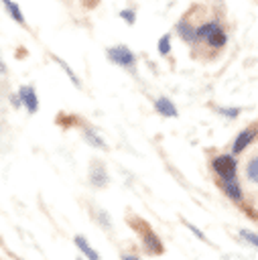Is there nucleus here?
<instances>
[{
  "instance_id": "f257e3e1",
  "label": "nucleus",
  "mask_w": 258,
  "mask_h": 260,
  "mask_svg": "<svg viewBox=\"0 0 258 260\" xmlns=\"http://www.w3.org/2000/svg\"><path fill=\"white\" fill-rule=\"evenodd\" d=\"M195 37H197V43L205 41L211 49H221L228 43V35H225V30L221 28V24L215 18L209 20V22L199 24L197 30H195Z\"/></svg>"
},
{
  "instance_id": "f03ea898",
  "label": "nucleus",
  "mask_w": 258,
  "mask_h": 260,
  "mask_svg": "<svg viewBox=\"0 0 258 260\" xmlns=\"http://www.w3.org/2000/svg\"><path fill=\"white\" fill-rule=\"evenodd\" d=\"M234 156L236 154H217V156L211 158V169L221 181L238 177V162H236Z\"/></svg>"
},
{
  "instance_id": "7ed1b4c3",
  "label": "nucleus",
  "mask_w": 258,
  "mask_h": 260,
  "mask_svg": "<svg viewBox=\"0 0 258 260\" xmlns=\"http://www.w3.org/2000/svg\"><path fill=\"white\" fill-rule=\"evenodd\" d=\"M106 57L112 61V63H116L118 67H124V69H130V71H134V67H136V55L130 51V47H126V45H116V47H110L108 51H106Z\"/></svg>"
},
{
  "instance_id": "20e7f679",
  "label": "nucleus",
  "mask_w": 258,
  "mask_h": 260,
  "mask_svg": "<svg viewBox=\"0 0 258 260\" xmlns=\"http://www.w3.org/2000/svg\"><path fill=\"white\" fill-rule=\"evenodd\" d=\"M136 219V217H134ZM136 223L140 225L136 232L140 234V240H142V246H144V250L148 252V254H163L165 252V248H163V242H160V238L144 223V221H140V219H136Z\"/></svg>"
},
{
  "instance_id": "39448f33",
  "label": "nucleus",
  "mask_w": 258,
  "mask_h": 260,
  "mask_svg": "<svg viewBox=\"0 0 258 260\" xmlns=\"http://www.w3.org/2000/svg\"><path fill=\"white\" fill-rule=\"evenodd\" d=\"M18 95H20L22 106L26 108L28 114H37L39 112V98H37V91H35L33 85H20Z\"/></svg>"
},
{
  "instance_id": "423d86ee",
  "label": "nucleus",
  "mask_w": 258,
  "mask_h": 260,
  "mask_svg": "<svg viewBox=\"0 0 258 260\" xmlns=\"http://www.w3.org/2000/svg\"><path fill=\"white\" fill-rule=\"evenodd\" d=\"M256 128H246V130H242L236 138H234V144H232V154H240L242 150H246L248 148V144L256 138Z\"/></svg>"
},
{
  "instance_id": "0eeeda50",
  "label": "nucleus",
  "mask_w": 258,
  "mask_h": 260,
  "mask_svg": "<svg viewBox=\"0 0 258 260\" xmlns=\"http://www.w3.org/2000/svg\"><path fill=\"white\" fill-rule=\"evenodd\" d=\"M108 171H106V167L100 162V160H93L91 162V167H89V183L93 185V187H106L108 185Z\"/></svg>"
},
{
  "instance_id": "6e6552de",
  "label": "nucleus",
  "mask_w": 258,
  "mask_h": 260,
  "mask_svg": "<svg viewBox=\"0 0 258 260\" xmlns=\"http://www.w3.org/2000/svg\"><path fill=\"white\" fill-rule=\"evenodd\" d=\"M152 104H154V110H156L160 116H165V118H177V116H179L177 106H175V104H173L169 98H165V95L156 98Z\"/></svg>"
},
{
  "instance_id": "1a4fd4ad",
  "label": "nucleus",
  "mask_w": 258,
  "mask_h": 260,
  "mask_svg": "<svg viewBox=\"0 0 258 260\" xmlns=\"http://www.w3.org/2000/svg\"><path fill=\"white\" fill-rule=\"evenodd\" d=\"M221 189H223L225 197H230L232 201H242V199H244V191H242V187H240L238 177H236V179H225V181H221Z\"/></svg>"
},
{
  "instance_id": "9d476101",
  "label": "nucleus",
  "mask_w": 258,
  "mask_h": 260,
  "mask_svg": "<svg viewBox=\"0 0 258 260\" xmlns=\"http://www.w3.org/2000/svg\"><path fill=\"white\" fill-rule=\"evenodd\" d=\"M195 30H197V26H191V22L185 20V18H181V20L175 24V32H177L185 43H197Z\"/></svg>"
},
{
  "instance_id": "9b49d317",
  "label": "nucleus",
  "mask_w": 258,
  "mask_h": 260,
  "mask_svg": "<svg viewBox=\"0 0 258 260\" xmlns=\"http://www.w3.org/2000/svg\"><path fill=\"white\" fill-rule=\"evenodd\" d=\"M73 242H75L77 250H79L87 260H102V258H100V254L91 248V244L87 242V238H85V236H75V238H73Z\"/></svg>"
},
{
  "instance_id": "f8f14e48",
  "label": "nucleus",
  "mask_w": 258,
  "mask_h": 260,
  "mask_svg": "<svg viewBox=\"0 0 258 260\" xmlns=\"http://www.w3.org/2000/svg\"><path fill=\"white\" fill-rule=\"evenodd\" d=\"M2 4H4V8L8 10V14H10V18H12L14 22H18L20 26L26 24V22H24V16H22V12H20V8H18V4H16L14 0H2Z\"/></svg>"
},
{
  "instance_id": "ddd939ff",
  "label": "nucleus",
  "mask_w": 258,
  "mask_h": 260,
  "mask_svg": "<svg viewBox=\"0 0 258 260\" xmlns=\"http://www.w3.org/2000/svg\"><path fill=\"white\" fill-rule=\"evenodd\" d=\"M83 138H85V142H87L89 146L100 148V150H106V140H104L98 132H93V130H89V128H85V130H83Z\"/></svg>"
},
{
  "instance_id": "4468645a",
  "label": "nucleus",
  "mask_w": 258,
  "mask_h": 260,
  "mask_svg": "<svg viewBox=\"0 0 258 260\" xmlns=\"http://www.w3.org/2000/svg\"><path fill=\"white\" fill-rule=\"evenodd\" d=\"M244 175L250 183H256L258 185V154H254L248 162H246V169H244Z\"/></svg>"
},
{
  "instance_id": "2eb2a0df",
  "label": "nucleus",
  "mask_w": 258,
  "mask_h": 260,
  "mask_svg": "<svg viewBox=\"0 0 258 260\" xmlns=\"http://www.w3.org/2000/svg\"><path fill=\"white\" fill-rule=\"evenodd\" d=\"M156 49H158V53H160L163 57H167V55L171 53V35H169V32H167V35H163V37L158 39Z\"/></svg>"
},
{
  "instance_id": "dca6fc26",
  "label": "nucleus",
  "mask_w": 258,
  "mask_h": 260,
  "mask_svg": "<svg viewBox=\"0 0 258 260\" xmlns=\"http://www.w3.org/2000/svg\"><path fill=\"white\" fill-rule=\"evenodd\" d=\"M53 61H57V63H59V65L63 67V71H65V73L69 75V79H71V83H73L75 87H79V77H77V75H75V73L71 71V67H69V65H67V63L63 61V59H59L57 55H53Z\"/></svg>"
},
{
  "instance_id": "f3484780",
  "label": "nucleus",
  "mask_w": 258,
  "mask_h": 260,
  "mask_svg": "<svg viewBox=\"0 0 258 260\" xmlns=\"http://www.w3.org/2000/svg\"><path fill=\"white\" fill-rule=\"evenodd\" d=\"M240 238H242L246 244H250L252 248H256V250H258V234H256V232H250V230H240Z\"/></svg>"
},
{
  "instance_id": "a211bd4d",
  "label": "nucleus",
  "mask_w": 258,
  "mask_h": 260,
  "mask_svg": "<svg viewBox=\"0 0 258 260\" xmlns=\"http://www.w3.org/2000/svg\"><path fill=\"white\" fill-rule=\"evenodd\" d=\"M93 215H95L98 223H100V225H102L104 230H110V228H112V219H110V215H108V213H106L104 209H98V211H95Z\"/></svg>"
},
{
  "instance_id": "6ab92c4d",
  "label": "nucleus",
  "mask_w": 258,
  "mask_h": 260,
  "mask_svg": "<svg viewBox=\"0 0 258 260\" xmlns=\"http://www.w3.org/2000/svg\"><path fill=\"white\" fill-rule=\"evenodd\" d=\"M120 18H122L126 24H134V22H136V10H134V8H122V10H120Z\"/></svg>"
},
{
  "instance_id": "aec40b11",
  "label": "nucleus",
  "mask_w": 258,
  "mask_h": 260,
  "mask_svg": "<svg viewBox=\"0 0 258 260\" xmlns=\"http://www.w3.org/2000/svg\"><path fill=\"white\" fill-rule=\"evenodd\" d=\"M240 108H219V114L221 116H225L228 120H234V118H238L240 116Z\"/></svg>"
},
{
  "instance_id": "412c9836",
  "label": "nucleus",
  "mask_w": 258,
  "mask_h": 260,
  "mask_svg": "<svg viewBox=\"0 0 258 260\" xmlns=\"http://www.w3.org/2000/svg\"><path fill=\"white\" fill-rule=\"evenodd\" d=\"M185 225H187V228H189V230H191V232H193V234H195V236H197L199 240H205V236H203V232H201L199 228H195V225H191L189 221H185Z\"/></svg>"
},
{
  "instance_id": "4be33fe9",
  "label": "nucleus",
  "mask_w": 258,
  "mask_h": 260,
  "mask_svg": "<svg viewBox=\"0 0 258 260\" xmlns=\"http://www.w3.org/2000/svg\"><path fill=\"white\" fill-rule=\"evenodd\" d=\"M10 102H12L14 108H20V106H22V100H20L18 93H10Z\"/></svg>"
},
{
  "instance_id": "5701e85b",
  "label": "nucleus",
  "mask_w": 258,
  "mask_h": 260,
  "mask_svg": "<svg viewBox=\"0 0 258 260\" xmlns=\"http://www.w3.org/2000/svg\"><path fill=\"white\" fill-rule=\"evenodd\" d=\"M120 258H122V260H140V258H138V256H134V254H122Z\"/></svg>"
},
{
  "instance_id": "b1692460",
  "label": "nucleus",
  "mask_w": 258,
  "mask_h": 260,
  "mask_svg": "<svg viewBox=\"0 0 258 260\" xmlns=\"http://www.w3.org/2000/svg\"><path fill=\"white\" fill-rule=\"evenodd\" d=\"M77 260H83V258H77Z\"/></svg>"
}]
</instances>
